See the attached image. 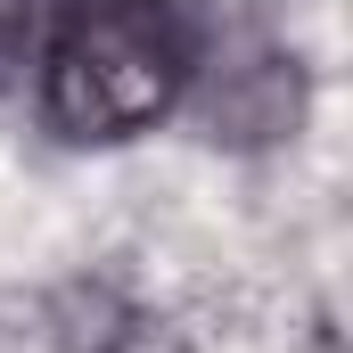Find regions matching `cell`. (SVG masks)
<instances>
[{
	"mask_svg": "<svg viewBox=\"0 0 353 353\" xmlns=\"http://www.w3.org/2000/svg\"><path fill=\"white\" fill-rule=\"evenodd\" d=\"M197 74V41L173 0H58L41 41V123L74 148L165 123Z\"/></svg>",
	"mask_w": 353,
	"mask_h": 353,
	"instance_id": "obj_1",
	"label": "cell"
},
{
	"mask_svg": "<svg viewBox=\"0 0 353 353\" xmlns=\"http://www.w3.org/2000/svg\"><path fill=\"white\" fill-rule=\"evenodd\" d=\"M25 25H33V8L25 0H0V74L25 58Z\"/></svg>",
	"mask_w": 353,
	"mask_h": 353,
	"instance_id": "obj_2",
	"label": "cell"
}]
</instances>
